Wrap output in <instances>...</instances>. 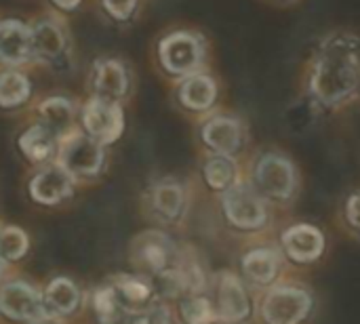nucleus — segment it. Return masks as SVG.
Instances as JSON below:
<instances>
[{
    "label": "nucleus",
    "instance_id": "15",
    "mask_svg": "<svg viewBox=\"0 0 360 324\" xmlns=\"http://www.w3.org/2000/svg\"><path fill=\"white\" fill-rule=\"evenodd\" d=\"M93 84H95L97 97L116 101L129 89V74L118 59H103V61H97L95 65Z\"/></svg>",
    "mask_w": 360,
    "mask_h": 324
},
{
    "label": "nucleus",
    "instance_id": "1",
    "mask_svg": "<svg viewBox=\"0 0 360 324\" xmlns=\"http://www.w3.org/2000/svg\"><path fill=\"white\" fill-rule=\"evenodd\" d=\"M300 99L314 116L360 103V34L335 27L321 36L300 72Z\"/></svg>",
    "mask_w": 360,
    "mask_h": 324
},
{
    "label": "nucleus",
    "instance_id": "19",
    "mask_svg": "<svg viewBox=\"0 0 360 324\" xmlns=\"http://www.w3.org/2000/svg\"><path fill=\"white\" fill-rule=\"evenodd\" d=\"M114 291L118 295V299L122 302V306L129 310V312H139L143 310L146 306L152 304V297H154V287L150 283H146L143 278H137V276H118L114 280Z\"/></svg>",
    "mask_w": 360,
    "mask_h": 324
},
{
    "label": "nucleus",
    "instance_id": "3",
    "mask_svg": "<svg viewBox=\"0 0 360 324\" xmlns=\"http://www.w3.org/2000/svg\"><path fill=\"white\" fill-rule=\"evenodd\" d=\"M158 57H160L162 67L169 74L177 78H186L205 67L207 42L198 32L177 30L160 40Z\"/></svg>",
    "mask_w": 360,
    "mask_h": 324
},
{
    "label": "nucleus",
    "instance_id": "24",
    "mask_svg": "<svg viewBox=\"0 0 360 324\" xmlns=\"http://www.w3.org/2000/svg\"><path fill=\"white\" fill-rule=\"evenodd\" d=\"M93 308H95V314L99 318L101 324H129V310L122 306V302L118 299L114 287H103L99 291H95V297H93Z\"/></svg>",
    "mask_w": 360,
    "mask_h": 324
},
{
    "label": "nucleus",
    "instance_id": "23",
    "mask_svg": "<svg viewBox=\"0 0 360 324\" xmlns=\"http://www.w3.org/2000/svg\"><path fill=\"white\" fill-rule=\"evenodd\" d=\"M55 139L57 135L53 131H49L44 124H38V127L27 129L19 137V148L32 162H44L53 156Z\"/></svg>",
    "mask_w": 360,
    "mask_h": 324
},
{
    "label": "nucleus",
    "instance_id": "20",
    "mask_svg": "<svg viewBox=\"0 0 360 324\" xmlns=\"http://www.w3.org/2000/svg\"><path fill=\"white\" fill-rule=\"evenodd\" d=\"M30 36H32V53L40 55V57H46V59H55L63 53L65 48V36H63V30L51 21V19H44V21H38L32 30H30Z\"/></svg>",
    "mask_w": 360,
    "mask_h": 324
},
{
    "label": "nucleus",
    "instance_id": "11",
    "mask_svg": "<svg viewBox=\"0 0 360 324\" xmlns=\"http://www.w3.org/2000/svg\"><path fill=\"white\" fill-rule=\"evenodd\" d=\"M283 251L295 264H312L325 251V234L310 223H297L283 232Z\"/></svg>",
    "mask_w": 360,
    "mask_h": 324
},
{
    "label": "nucleus",
    "instance_id": "34",
    "mask_svg": "<svg viewBox=\"0 0 360 324\" xmlns=\"http://www.w3.org/2000/svg\"><path fill=\"white\" fill-rule=\"evenodd\" d=\"M32 324H55V323H51V320H46V318H40V320H34Z\"/></svg>",
    "mask_w": 360,
    "mask_h": 324
},
{
    "label": "nucleus",
    "instance_id": "16",
    "mask_svg": "<svg viewBox=\"0 0 360 324\" xmlns=\"http://www.w3.org/2000/svg\"><path fill=\"white\" fill-rule=\"evenodd\" d=\"M219 316L228 323L243 320L249 314V299L243 283L234 274H221L217 283Z\"/></svg>",
    "mask_w": 360,
    "mask_h": 324
},
{
    "label": "nucleus",
    "instance_id": "10",
    "mask_svg": "<svg viewBox=\"0 0 360 324\" xmlns=\"http://www.w3.org/2000/svg\"><path fill=\"white\" fill-rule=\"evenodd\" d=\"M61 167L76 177H93L103 167L101 143L89 135H74L61 148Z\"/></svg>",
    "mask_w": 360,
    "mask_h": 324
},
{
    "label": "nucleus",
    "instance_id": "35",
    "mask_svg": "<svg viewBox=\"0 0 360 324\" xmlns=\"http://www.w3.org/2000/svg\"><path fill=\"white\" fill-rule=\"evenodd\" d=\"M0 272H2V266H0Z\"/></svg>",
    "mask_w": 360,
    "mask_h": 324
},
{
    "label": "nucleus",
    "instance_id": "5",
    "mask_svg": "<svg viewBox=\"0 0 360 324\" xmlns=\"http://www.w3.org/2000/svg\"><path fill=\"white\" fill-rule=\"evenodd\" d=\"M200 139L211 154H224L236 158L249 143V131L240 116L217 112L202 122Z\"/></svg>",
    "mask_w": 360,
    "mask_h": 324
},
{
    "label": "nucleus",
    "instance_id": "18",
    "mask_svg": "<svg viewBox=\"0 0 360 324\" xmlns=\"http://www.w3.org/2000/svg\"><path fill=\"white\" fill-rule=\"evenodd\" d=\"M202 177L211 190L221 194L240 181V164L234 156L209 154V158L202 164Z\"/></svg>",
    "mask_w": 360,
    "mask_h": 324
},
{
    "label": "nucleus",
    "instance_id": "12",
    "mask_svg": "<svg viewBox=\"0 0 360 324\" xmlns=\"http://www.w3.org/2000/svg\"><path fill=\"white\" fill-rule=\"evenodd\" d=\"M179 103L196 114H207L215 108L219 97L217 80L207 72H194L186 78H181V84L177 89Z\"/></svg>",
    "mask_w": 360,
    "mask_h": 324
},
{
    "label": "nucleus",
    "instance_id": "14",
    "mask_svg": "<svg viewBox=\"0 0 360 324\" xmlns=\"http://www.w3.org/2000/svg\"><path fill=\"white\" fill-rule=\"evenodd\" d=\"M32 55L30 30L15 19L0 23V59L4 63H25Z\"/></svg>",
    "mask_w": 360,
    "mask_h": 324
},
{
    "label": "nucleus",
    "instance_id": "8",
    "mask_svg": "<svg viewBox=\"0 0 360 324\" xmlns=\"http://www.w3.org/2000/svg\"><path fill=\"white\" fill-rule=\"evenodd\" d=\"M82 124L89 137H93L101 145L112 143L120 137L124 127L122 110L120 105H116V101H108L101 97L91 99L82 110Z\"/></svg>",
    "mask_w": 360,
    "mask_h": 324
},
{
    "label": "nucleus",
    "instance_id": "25",
    "mask_svg": "<svg viewBox=\"0 0 360 324\" xmlns=\"http://www.w3.org/2000/svg\"><path fill=\"white\" fill-rule=\"evenodd\" d=\"M72 103L63 97H51L46 101H42L40 105V118H42V124L53 131L55 135H61L70 122H72Z\"/></svg>",
    "mask_w": 360,
    "mask_h": 324
},
{
    "label": "nucleus",
    "instance_id": "17",
    "mask_svg": "<svg viewBox=\"0 0 360 324\" xmlns=\"http://www.w3.org/2000/svg\"><path fill=\"white\" fill-rule=\"evenodd\" d=\"M281 270V255L272 247H259L243 257V272L255 285H270Z\"/></svg>",
    "mask_w": 360,
    "mask_h": 324
},
{
    "label": "nucleus",
    "instance_id": "13",
    "mask_svg": "<svg viewBox=\"0 0 360 324\" xmlns=\"http://www.w3.org/2000/svg\"><path fill=\"white\" fill-rule=\"evenodd\" d=\"M30 194L40 205H57L72 194V175L63 167L44 169L30 181Z\"/></svg>",
    "mask_w": 360,
    "mask_h": 324
},
{
    "label": "nucleus",
    "instance_id": "4",
    "mask_svg": "<svg viewBox=\"0 0 360 324\" xmlns=\"http://www.w3.org/2000/svg\"><path fill=\"white\" fill-rule=\"evenodd\" d=\"M221 209L226 219L238 230H262L270 217L268 202L249 186L247 179H240L221 192Z\"/></svg>",
    "mask_w": 360,
    "mask_h": 324
},
{
    "label": "nucleus",
    "instance_id": "22",
    "mask_svg": "<svg viewBox=\"0 0 360 324\" xmlns=\"http://www.w3.org/2000/svg\"><path fill=\"white\" fill-rule=\"evenodd\" d=\"M152 205H154V211L167 219V221H173L177 219L181 213H184V207H186V194H184V188L175 181H162L154 188L152 192Z\"/></svg>",
    "mask_w": 360,
    "mask_h": 324
},
{
    "label": "nucleus",
    "instance_id": "7",
    "mask_svg": "<svg viewBox=\"0 0 360 324\" xmlns=\"http://www.w3.org/2000/svg\"><path fill=\"white\" fill-rule=\"evenodd\" d=\"M312 299L295 287H278L264 302V318L268 324H300L310 312Z\"/></svg>",
    "mask_w": 360,
    "mask_h": 324
},
{
    "label": "nucleus",
    "instance_id": "2",
    "mask_svg": "<svg viewBox=\"0 0 360 324\" xmlns=\"http://www.w3.org/2000/svg\"><path fill=\"white\" fill-rule=\"evenodd\" d=\"M249 186L268 202H291L300 190V167L281 148H262L249 162Z\"/></svg>",
    "mask_w": 360,
    "mask_h": 324
},
{
    "label": "nucleus",
    "instance_id": "28",
    "mask_svg": "<svg viewBox=\"0 0 360 324\" xmlns=\"http://www.w3.org/2000/svg\"><path fill=\"white\" fill-rule=\"evenodd\" d=\"M181 318L188 324H211L215 320V312L209 299L192 295L181 304Z\"/></svg>",
    "mask_w": 360,
    "mask_h": 324
},
{
    "label": "nucleus",
    "instance_id": "9",
    "mask_svg": "<svg viewBox=\"0 0 360 324\" xmlns=\"http://www.w3.org/2000/svg\"><path fill=\"white\" fill-rule=\"evenodd\" d=\"M0 314L11 320L34 323L44 318V302L34 287L15 280L0 289Z\"/></svg>",
    "mask_w": 360,
    "mask_h": 324
},
{
    "label": "nucleus",
    "instance_id": "21",
    "mask_svg": "<svg viewBox=\"0 0 360 324\" xmlns=\"http://www.w3.org/2000/svg\"><path fill=\"white\" fill-rule=\"evenodd\" d=\"M44 308L59 316H70L80 304V291L70 278H55L44 291Z\"/></svg>",
    "mask_w": 360,
    "mask_h": 324
},
{
    "label": "nucleus",
    "instance_id": "32",
    "mask_svg": "<svg viewBox=\"0 0 360 324\" xmlns=\"http://www.w3.org/2000/svg\"><path fill=\"white\" fill-rule=\"evenodd\" d=\"M59 8H65V11H72L80 4V0H53Z\"/></svg>",
    "mask_w": 360,
    "mask_h": 324
},
{
    "label": "nucleus",
    "instance_id": "33",
    "mask_svg": "<svg viewBox=\"0 0 360 324\" xmlns=\"http://www.w3.org/2000/svg\"><path fill=\"white\" fill-rule=\"evenodd\" d=\"M266 2H270V4H274V6H281V8H289V6L300 4L302 0H266Z\"/></svg>",
    "mask_w": 360,
    "mask_h": 324
},
{
    "label": "nucleus",
    "instance_id": "30",
    "mask_svg": "<svg viewBox=\"0 0 360 324\" xmlns=\"http://www.w3.org/2000/svg\"><path fill=\"white\" fill-rule=\"evenodd\" d=\"M344 217L348 228L360 236V190H354L348 194L346 202H344Z\"/></svg>",
    "mask_w": 360,
    "mask_h": 324
},
{
    "label": "nucleus",
    "instance_id": "6",
    "mask_svg": "<svg viewBox=\"0 0 360 324\" xmlns=\"http://www.w3.org/2000/svg\"><path fill=\"white\" fill-rule=\"evenodd\" d=\"M133 264L152 274H162L177 266L179 253L173 240L162 232H143L133 240Z\"/></svg>",
    "mask_w": 360,
    "mask_h": 324
},
{
    "label": "nucleus",
    "instance_id": "31",
    "mask_svg": "<svg viewBox=\"0 0 360 324\" xmlns=\"http://www.w3.org/2000/svg\"><path fill=\"white\" fill-rule=\"evenodd\" d=\"M103 6L105 11L116 17V19H127L133 15L135 6H137V0H103Z\"/></svg>",
    "mask_w": 360,
    "mask_h": 324
},
{
    "label": "nucleus",
    "instance_id": "29",
    "mask_svg": "<svg viewBox=\"0 0 360 324\" xmlns=\"http://www.w3.org/2000/svg\"><path fill=\"white\" fill-rule=\"evenodd\" d=\"M129 324H171V314L162 306L150 304L143 310L135 312Z\"/></svg>",
    "mask_w": 360,
    "mask_h": 324
},
{
    "label": "nucleus",
    "instance_id": "27",
    "mask_svg": "<svg viewBox=\"0 0 360 324\" xmlns=\"http://www.w3.org/2000/svg\"><path fill=\"white\" fill-rule=\"evenodd\" d=\"M27 251V236L19 228H4L0 230V259L19 261Z\"/></svg>",
    "mask_w": 360,
    "mask_h": 324
},
{
    "label": "nucleus",
    "instance_id": "26",
    "mask_svg": "<svg viewBox=\"0 0 360 324\" xmlns=\"http://www.w3.org/2000/svg\"><path fill=\"white\" fill-rule=\"evenodd\" d=\"M30 97V82L19 72H0V105L15 108Z\"/></svg>",
    "mask_w": 360,
    "mask_h": 324
}]
</instances>
